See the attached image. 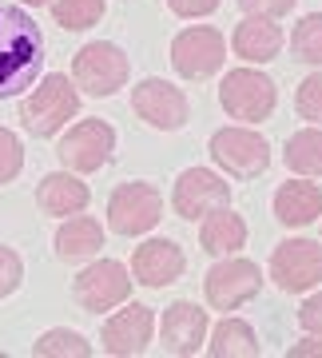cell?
Segmentation results:
<instances>
[{"label": "cell", "instance_id": "6da1fadb", "mask_svg": "<svg viewBox=\"0 0 322 358\" xmlns=\"http://www.w3.org/2000/svg\"><path fill=\"white\" fill-rule=\"evenodd\" d=\"M40 64H44L40 24L24 8L0 4V100L20 96L24 88H32Z\"/></svg>", "mask_w": 322, "mask_h": 358}, {"label": "cell", "instance_id": "7a4b0ae2", "mask_svg": "<svg viewBox=\"0 0 322 358\" xmlns=\"http://www.w3.org/2000/svg\"><path fill=\"white\" fill-rule=\"evenodd\" d=\"M80 112V88L64 72H52L20 100V120L32 136H56L68 128V120Z\"/></svg>", "mask_w": 322, "mask_h": 358}, {"label": "cell", "instance_id": "3957f363", "mask_svg": "<svg viewBox=\"0 0 322 358\" xmlns=\"http://www.w3.org/2000/svg\"><path fill=\"white\" fill-rule=\"evenodd\" d=\"M131 76V64L119 44H108V40H96V44H84L72 60V80L76 88H84L88 96H116Z\"/></svg>", "mask_w": 322, "mask_h": 358}, {"label": "cell", "instance_id": "277c9868", "mask_svg": "<svg viewBox=\"0 0 322 358\" xmlns=\"http://www.w3.org/2000/svg\"><path fill=\"white\" fill-rule=\"evenodd\" d=\"M275 80L255 72V68H235L227 72V80L219 84V103L231 120H243V124H258L275 112Z\"/></svg>", "mask_w": 322, "mask_h": 358}, {"label": "cell", "instance_id": "5b68a950", "mask_svg": "<svg viewBox=\"0 0 322 358\" xmlns=\"http://www.w3.org/2000/svg\"><path fill=\"white\" fill-rule=\"evenodd\" d=\"M163 215V195L155 192L152 183L143 179H131V183H119L112 199H108V223L116 235H143L152 231Z\"/></svg>", "mask_w": 322, "mask_h": 358}, {"label": "cell", "instance_id": "8992f818", "mask_svg": "<svg viewBox=\"0 0 322 358\" xmlns=\"http://www.w3.org/2000/svg\"><path fill=\"white\" fill-rule=\"evenodd\" d=\"M227 60V40H223L219 28H183L180 36L171 40V64L183 80H207L215 76Z\"/></svg>", "mask_w": 322, "mask_h": 358}, {"label": "cell", "instance_id": "52a82bcc", "mask_svg": "<svg viewBox=\"0 0 322 358\" xmlns=\"http://www.w3.org/2000/svg\"><path fill=\"white\" fill-rule=\"evenodd\" d=\"M72 294H76V303L92 315H103V310L112 307H124L131 294V275L124 263L116 259H100V263H88V267L76 275L72 282Z\"/></svg>", "mask_w": 322, "mask_h": 358}, {"label": "cell", "instance_id": "ba28073f", "mask_svg": "<svg viewBox=\"0 0 322 358\" xmlns=\"http://www.w3.org/2000/svg\"><path fill=\"white\" fill-rule=\"evenodd\" d=\"M211 159L235 179H255L271 164V148L251 128H219L211 136Z\"/></svg>", "mask_w": 322, "mask_h": 358}, {"label": "cell", "instance_id": "9c48e42d", "mask_svg": "<svg viewBox=\"0 0 322 358\" xmlns=\"http://www.w3.org/2000/svg\"><path fill=\"white\" fill-rule=\"evenodd\" d=\"M203 291H207V303L215 310H235V307H243V303H251V299L263 291V271H258V263H251V259L223 255L215 267L207 271Z\"/></svg>", "mask_w": 322, "mask_h": 358}, {"label": "cell", "instance_id": "30bf717a", "mask_svg": "<svg viewBox=\"0 0 322 358\" xmlns=\"http://www.w3.org/2000/svg\"><path fill=\"white\" fill-rule=\"evenodd\" d=\"M271 279L279 282V291L302 294L322 282V243L314 239H286L275 247L271 255Z\"/></svg>", "mask_w": 322, "mask_h": 358}, {"label": "cell", "instance_id": "8fae6325", "mask_svg": "<svg viewBox=\"0 0 322 358\" xmlns=\"http://www.w3.org/2000/svg\"><path fill=\"white\" fill-rule=\"evenodd\" d=\"M131 108H136V115L155 131H180L183 124H187V115H191L187 96H183L175 84L155 80V76L131 88Z\"/></svg>", "mask_w": 322, "mask_h": 358}, {"label": "cell", "instance_id": "7c38bea8", "mask_svg": "<svg viewBox=\"0 0 322 358\" xmlns=\"http://www.w3.org/2000/svg\"><path fill=\"white\" fill-rule=\"evenodd\" d=\"M116 152V131L103 120H80L76 128H68V136L60 140L56 155L68 171H100Z\"/></svg>", "mask_w": 322, "mask_h": 358}, {"label": "cell", "instance_id": "4fadbf2b", "mask_svg": "<svg viewBox=\"0 0 322 358\" xmlns=\"http://www.w3.org/2000/svg\"><path fill=\"white\" fill-rule=\"evenodd\" d=\"M231 203V187L227 179L215 176L211 167H187L180 179H175V192H171V207L180 219H203L207 211Z\"/></svg>", "mask_w": 322, "mask_h": 358}, {"label": "cell", "instance_id": "5bb4252c", "mask_svg": "<svg viewBox=\"0 0 322 358\" xmlns=\"http://www.w3.org/2000/svg\"><path fill=\"white\" fill-rule=\"evenodd\" d=\"M155 334V315L152 307L143 303H128L124 310H116L112 319L103 322V350L116 358H131V355H143L147 343Z\"/></svg>", "mask_w": 322, "mask_h": 358}, {"label": "cell", "instance_id": "9a60e30c", "mask_svg": "<svg viewBox=\"0 0 322 358\" xmlns=\"http://www.w3.org/2000/svg\"><path fill=\"white\" fill-rule=\"evenodd\" d=\"M207 310L195 307V303H187V299H180V303H171L168 310H163V327H159V334H163V350L168 355H195L199 346L207 343Z\"/></svg>", "mask_w": 322, "mask_h": 358}, {"label": "cell", "instance_id": "2e32d148", "mask_svg": "<svg viewBox=\"0 0 322 358\" xmlns=\"http://www.w3.org/2000/svg\"><path fill=\"white\" fill-rule=\"evenodd\" d=\"M183 267H187V259H183L180 243H171V239H147L131 255V275H136V282L152 287V291L175 282L183 275Z\"/></svg>", "mask_w": 322, "mask_h": 358}, {"label": "cell", "instance_id": "e0dca14e", "mask_svg": "<svg viewBox=\"0 0 322 358\" xmlns=\"http://www.w3.org/2000/svg\"><path fill=\"white\" fill-rule=\"evenodd\" d=\"M231 48L247 64H267L283 52V28L275 24L271 16H247L243 24L235 28Z\"/></svg>", "mask_w": 322, "mask_h": 358}, {"label": "cell", "instance_id": "ac0fdd59", "mask_svg": "<svg viewBox=\"0 0 322 358\" xmlns=\"http://www.w3.org/2000/svg\"><path fill=\"white\" fill-rule=\"evenodd\" d=\"M92 192H88V183H80L76 171H52V176L40 179V187H36V203L40 211H48V215H80L84 207H88Z\"/></svg>", "mask_w": 322, "mask_h": 358}, {"label": "cell", "instance_id": "d6986e66", "mask_svg": "<svg viewBox=\"0 0 322 358\" xmlns=\"http://www.w3.org/2000/svg\"><path fill=\"white\" fill-rule=\"evenodd\" d=\"M322 215V187L307 179H291L275 192V219L283 227H310Z\"/></svg>", "mask_w": 322, "mask_h": 358}, {"label": "cell", "instance_id": "ffe728a7", "mask_svg": "<svg viewBox=\"0 0 322 358\" xmlns=\"http://www.w3.org/2000/svg\"><path fill=\"white\" fill-rule=\"evenodd\" d=\"M103 247V227L92 215H68L56 231V255L64 263H84Z\"/></svg>", "mask_w": 322, "mask_h": 358}, {"label": "cell", "instance_id": "44dd1931", "mask_svg": "<svg viewBox=\"0 0 322 358\" xmlns=\"http://www.w3.org/2000/svg\"><path fill=\"white\" fill-rule=\"evenodd\" d=\"M199 243H203L207 255H235L239 247L247 243V223L243 215H235L231 207H215L203 215V227H199Z\"/></svg>", "mask_w": 322, "mask_h": 358}, {"label": "cell", "instance_id": "7402d4cb", "mask_svg": "<svg viewBox=\"0 0 322 358\" xmlns=\"http://www.w3.org/2000/svg\"><path fill=\"white\" fill-rule=\"evenodd\" d=\"M207 355L211 358H258L263 346H258L251 322L243 319H223L215 331H211V343H207Z\"/></svg>", "mask_w": 322, "mask_h": 358}, {"label": "cell", "instance_id": "603a6c76", "mask_svg": "<svg viewBox=\"0 0 322 358\" xmlns=\"http://www.w3.org/2000/svg\"><path fill=\"white\" fill-rule=\"evenodd\" d=\"M286 167L298 171V176H322V128H302L286 140V152H283Z\"/></svg>", "mask_w": 322, "mask_h": 358}, {"label": "cell", "instance_id": "cb8c5ba5", "mask_svg": "<svg viewBox=\"0 0 322 358\" xmlns=\"http://www.w3.org/2000/svg\"><path fill=\"white\" fill-rule=\"evenodd\" d=\"M32 355H40V358H88L92 346L80 331L56 327V331H44L36 343H32Z\"/></svg>", "mask_w": 322, "mask_h": 358}, {"label": "cell", "instance_id": "d4e9b609", "mask_svg": "<svg viewBox=\"0 0 322 358\" xmlns=\"http://www.w3.org/2000/svg\"><path fill=\"white\" fill-rule=\"evenodd\" d=\"M108 0H52V16L56 24L68 28V32H84V28L100 24Z\"/></svg>", "mask_w": 322, "mask_h": 358}, {"label": "cell", "instance_id": "484cf974", "mask_svg": "<svg viewBox=\"0 0 322 358\" xmlns=\"http://www.w3.org/2000/svg\"><path fill=\"white\" fill-rule=\"evenodd\" d=\"M291 48L302 64H319L322 68V13L302 16L291 32Z\"/></svg>", "mask_w": 322, "mask_h": 358}, {"label": "cell", "instance_id": "4316f807", "mask_svg": "<svg viewBox=\"0 0 322 358\" xmlns=\"http://www.w3.org/2000/svg\"><path fill=\"white\" fill-rule=\"evenodd\" d=\"M295 108H298L302 120H310V124H319L322 128V72H310V76L298 84Z\"/></svg>", "mask_w": 322, "mask_h": 358}, {"label": "cell", "instance_id": "83f0119b", "mask_svg": "<svg viewBox=\"0 0 322 358\" xmlns=\"http://www.w3.org/2000/svg\"><path fill=\"white\" fill-rule=\"evenodd\" d=\"M24 167V148L16 140V131L0 128V183H13Z\"/></svg>", "mask_w": 322, "mask_h": 358}, {"label": "cell", "instance_id": "f1b7e54d", "mask_svg": "<svg viewBox=\"0 0 322 358\" xmlns=\"http://www.w3.org/2000/svg\"><path fill=\"white\" fill-rule=\"evenodd\" d=\"M20 279H24L20 255H16L13 247H0V299H8V294L20 287Z\"/></svg>", "mask_w": 322, "mask_h": 358}, {"label": "cell", "instance_id": "f546056e", "mask_svg": "<svg viewBox=\"0 0 322 358\" xmlns=\"http://www.w3.org/2000/svg\"><path fill=\"white\" fill-rule=\"evenodd\" d=\"M239 8H243L247 16H286L291 8H295V0H239Z\"/></svg>", "mask_w": 322, "mask_h": 358}, {"label": "cell", "instance_id": "4dcf8cb0", "mask_svg": "<svg viewBox=\"0 0 322 358\" xmlns=\"http://www.w3.org/2000/svg\"><path fill=\"white\" fill-rule=\"evenodd\" d=\"M298 327L307 334H319L322 338V294H310L307 303L298 307Z\"/></svg>", "mask_w": 322, "mask_h": 358}, {"label": "cell", "instance_id": "1f68e13d", "mask_svg": "<svg viewBox=\"0 0 322 358\" xmlns=\"http://www.w3.org/2000/svg\"><path fill=\"white\" fill-rule=\"evenodd\" d=\"M171 13L175 16H187V20H195V16H211L215 8H219V0H168Z\"/></svg>", "mask_w": 322, "mask_h": 358}, {"label": "cell", "instance_id": "d6a6232c", "mask_svg": "<svg viewBox=\"0 0 322 358\" xmlns=\"http://www.w3.org/2000/svg\"><path fill=\"white\" fill-rule=\"evenodd\" d=\"M286 358H322V338L319 334H310V338L295 343L291 350H286Z\"/></svg>", "mask_w": 322, "mask_h": 358}, {"label": "cell", "instance_id": "836d02e7", "mask_svg": "<svg viewBox=\"0 0 322 358\" xmlns=\"http://www.w3.org/2000/svg\"><path fill=\"white\" fill-rule=\"evenodd\" d=\"M20 4H36L40 8V4H52V0H20Z\"/></svg>", "mask_w": 322, "mask_h": 358}]
</instances>
